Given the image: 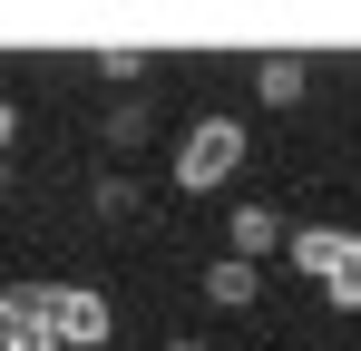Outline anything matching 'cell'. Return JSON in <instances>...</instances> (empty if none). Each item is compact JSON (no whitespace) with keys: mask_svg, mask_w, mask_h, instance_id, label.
<instances>
[{"mask_svg":"<svg viewBox=\"0 0 361 351\" xmlns=\"http://www.w3.org/2000/svg\"><path fill=\"white\" fill-rule=\"evenodd\" d=\"M254 88H264L274 108H293L302 88H312V68H302V58H264V68H254Z\"/></svg>","mask_w":361,"mask_h":351,"instance_id":"obj_6","label":"cell"},{"mask_svg":"<svg viewBox=\"0 0 361 351\" xmlns=\"http://www.w3.org/2000/svg\"><path fill=\"white\" fill-rule=\"evenodd\" d=\"M205 302H254V264H205Z\"/></svg>","mask_w":361,"mask_h":351,"instance_id":"obj_7","label":"cell"},{"mask_svg":"<svg viewBox=\"0 0 361 351\" xmlns=\"http://www.w3.org/2000/svg\"><path fill=\"white\" fill-rule=\"evenodd\" d=\"M235 166H244V117H195L185 147H176V185L205 195V185H225Z\"/></svg>","mask_w":361,"mask_h":351,"instance_id":"obj_2","label":"cell"},{"mask_svg":"<svg viewBox=\"0 0 361 351\" xmlns=\"http://www.w3.org/2000/svg\"><path fill=\"white\" fill-rule=\"evenodd\" d=\"M293 264L322 283L332 312H361V234H352V225H302V234H293Z\"/></svg>","mask_w":361,"mask_h":351,"instance_id":"obj_1","label":"cell"},{"mask_svg":"<svg viewBox=\"0 0 361 351\" xmlns=\"http://www.w3.org/2000/svg\"><path fill=\"white\" fill-rule=\"evenodd\" d=\"M0 351H59L49 332H39V283H30V292H0Z\"/></svg>","mask_w":361,"mask_h":351,"instance_id":"obj_4","label":"cell"},{"mask_svg":"<svg viewBox=\"0 0 361 351\" xmlns=\"http://www.w3.org/2000/svg\"><path fill=\"white\" fill-rule=\"evenodd\" d=\"M274 244H283L274 205H235V264H244V254H274Z\"/></svg>","mask_w":361,"mask_h":351,"instance_id":"obj_5","label":"cell"},{"mask_svg":"<svg viewBox=\"0 0 361 351\" xmlns=\"http://www.w3.org/2000/svg\"><path fill=\"white\" fill-rule=\"evenodd\" d=\"M0 156H10V108H0Z\"/></svg>","mask_w":361,"mask_h":351,"instance_id":"obj_8","label":"cell"},{"mask_svg":"<svg viewBox=\"0 0 361 351\" xmlns=\"http://www.w3.org/2000/svg\"><path fill=\"white\" fill-rule=\"evenodd\" d=\"M39 332L59 351H98L108 342V292H88V283H39Z\"/></svg>","mask_w":361,"mask_h":351,"instance_id":"obj_3","label":"cell"}]
</instances>
